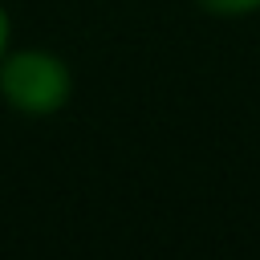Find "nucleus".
<instances>
[{
    "mask_svg": "<svg viewBox=\"0 0 260 260\" xmlns=\"http://www.w3.org/2000/svg\"><path fill=\"white\" fill-rule=\"evenodd\" d=\"M0 102L20 118H57L73 102V65L45 45H12L0 57Z\"/></svg>",
    "mask_w": 260,
    "mask_h": 260,
    "instance_id": "f257e3e1",
    "label": "nucleus"
},
{
    "mask_svg": "<svg viewBox=\"0 0 260 260\" xmlns=\"http://www.w3.org/2000/svg\"><path fill=\"white\" fill-rule=\"evenodd\" d=\"M203 12L211 16H223V20H240V16H256L260 12V0H195Z\"/></svg>",
    "mask_w": 260,
    "mask_h": 260,
    "instance_id": "f03ea898",
    "label": "nucleus"
},
{
    "mask_svg": "<svg viewBox=\"0 0 260 260\" xmlns=\"http://www.w3.org/2000/svg\"><path fill=\"white\" fill-rule=\"evenodd\" d=\"M12 49V16H8V8H4V0H0V57Z\"/></svg>",
    "mask_w": 260,
    "mask_h": 260,
    "instance_id": "7ed1b4c3",
    "label": "nucleus"
}]
</instances>
